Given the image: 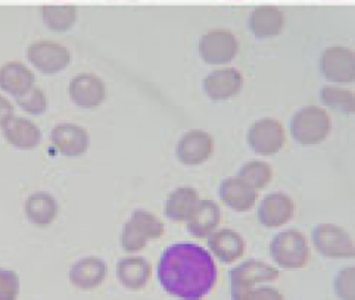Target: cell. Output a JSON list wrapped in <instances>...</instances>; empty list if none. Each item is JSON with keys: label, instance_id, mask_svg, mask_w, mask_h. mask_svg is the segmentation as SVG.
<instances>
[{"label": "cell", "instance_id": "1", "mask_svg": "<svg viewBox=\"0 0 355 300\" xmlns=\"http://www.w3.org/2000/svg\"><path fill=\"white\" fill-rule=\"evenodd\" d=\"M215 262L207 250L194 243H175L166 248L157 265V278L170 295L200 299L217 281Z\"/></svg>", "mask_w": 355, "mask_h": 300}, {"label": "cell", "instance_id": "2", "mask_svg": "<svg viewBox=\"0 0 355 300\" xmlns=\"http://www.w3.org/2000/svg\"><path fill=\"white\" fill-rule=\"evenodd\" d=\"M165 233V225L153 212L144 210L132 212L120 235L122 249L128 253L141 251L149 240L159 239Z\"/></svg>", "mask_w": 355, "mask_h": 300}, {"label": "cell", "instance_id": "3", "mask_svg": "<svg viewBox=\"0 0 355 300\" xmlns=\"http://www.w3.org/2000/svg\"><path fill=\"white\" fill-rule=\"evenodd\" d=\"M331 128L329 115L315 106H305L293 115L290 131L300 145H315L327 138Z\"/></svg>", "mask_w": 355, "mask_h": 300}, {"label": "cell", "instance_id": "4", "mask_svg": "<svg viewBox=\"0 0 355 300\" xmlns=\"http://www.w3.org/2000/svg\"><path fill=\"white\" fill-rule=\"evenodd\" d=\"M270 254L282 268L299 269L309 262L311 249L302 233L288 229L273 238L270 244Z\"/></svg>", "mask_w": 355, "mask_h": 300}, {"label": "cell", "instance_id": "5", "mask_svg": "<svg viewBox=\"0 0 355 300\" xmlns=\"http://www.w3.org/2000/svg\"><path fill=\"white\" fill-rule=\"evenodd\" d=\"M26 58L39 72L44 75H55L68 68L72 60L69 48L51 40L32 42L26 48Z\"/></svg>", "mask_w": 355, "mask_h": 300}, {"label": "cell", "instance_id": "6", "mask_svg": "<svg viewBox=\"0 0 355 300\" xmlns=\"http://www.w3.org/2000/svg\"><path fill=\"white\" fill-rule=\"evenodd\" d=\"M238 39L227 29H211L201 35L198 52L201 60L209 65H225L232 62L239 52Z\"/></svg>", "mask_w": 355, "mask_h": 300}, {"label": "cell", "instance_id": "7", "mask_svg": "<svg viewBox=\"0 0 355 300\" xmlns=\"http://www.w3.org/2000/svg\"><path fill=\"white\" fill-rule=\"evenodd\" d=\"M279 277V271L261 260H249L230 269L228 272L232 299H239L241 294L254 285L274 281Z\"/></svg>", "mask_w": 355, "mask_h": 300}, {"label": "cell", "instance_id": "8", "mask_svg": "<svg viewBox=\"0 0 355 300\" xmlns=\"http://www.w3.org/2000/svg\"><path fill=\"white\" fill-rule=\"evenodd\" d=\"M68 94L78 108L95 110L107 100V83L94 73H78L70 81Z\"/></svg>", "mask_w": 355, "mask_h": 300}, {"label": "cell", "instance_id": "9", "mask_svg": "<svg viewBox=\"0 0 355 300\" xmlns=\"http://www.w3.org/2000/svg\"><path fill=\"white\" fill-rule=\"evenodd\" d=\"M320 70L328 81L352 83L355 79V56L346 46L326 47L320 58Z\"/></svg>", "mask_w": 355, "mask_h": 300}, {"label": "cell", "instance_id": "10", "mask_svg": "<svg viewBox=\"0 0 355 300\" xmlns=\"http://www.w3.org/2000/svg\"><path fill=\"white\" fill-rule=\"evenodd\" d=\"M315 249L326 258H350L354 256V246L350 235L334 224H319L311 231Z\"/></svg>", "mask_w": 355, "mask_h": 300}, {"label": "cell", "instance_id": "11", "mask_svg": "<svg viewBox=\"0 0 355 300\" xmlns=\"http://www.w3.org/2000/svg\"><path fill=\"white\" fill-rule=\"evenodd\" d=\"M247 142L253 152L259 156H273L286 143V131L279 121L263 118L255 121L247 133Z\"/></svg>", "mask_w": 355, "mask_h": 300}, {"label": "cell", "instance_id": "12", "mask_svg": "<svg viewBox=\"0 0 355 300\" xmlns=\"http://www.w3.org/2000/svg\"><path fill=\"white\" fill-rule=\"evenodd\" d=\"M51 141L59 153L66 158H80L88 151L90 137L85 127L76 123H59L53 127Z\"/></svg>", "mask_w": 355, "mask_h": 300}, {"label": "cell", "instance_id": "13", "mask_svg": "<svg viewBox=\"0 0 355 300\" xmlns=\"http://www.w3.org/2000/svg\"><path fill=\"white\" fill-rule=\"evenodd\" d=\"M244 77L234 68H222L211 71L202 81V89L213 101H225L240 93Z\"/></svg>", "mask_w": 355, "mask_h": 300}, {"label": "cell", "instance_id": "14", "mask_svg": "<svg viewBox=\"0 0 355 300\" xmlns=\"http://www.w3.org/2000/svg\"><path fill=\"white\" fill-rule=\"evenodd\" d=\"M213 152V139L209 133L193 129L184 133L176 146L178 160L187 166H196L209 160Z\"/></svg>", "mask_w": 355, "mask_h": 300}, {"label": "cell", "instance_id": "15", "mask_svg": "<svg viewBox=\"0 0 355 300\" xmlns=\"http://www.w3.org/2000/svg\"><path fill=\"white\" fill-rule=\"evenodd\" d=\"M107 274V266L103 258L97 256H86L72 265L69 270V281L76 289H96L105 281Z\"/></svg>", "mask_w": 355, "mask_h": 300}, {"label": "cell", "instance_id": "16", "mask_svg": "<svg viewBox=\"0 0 355 300\" xmlns=\"http://www.w3.org/2000/svg\"><path fill=\"white\" fill-rule=\"evenodd\" d=\"M292 198L282 192L268 194L259 206L257 218L266 227H279L288 223L294 215Z\"/></svg>", "mask_w": 355, "mask_h": 300}, {"label": "cell", "instance_id": "17", "mask_svg": "<svg viewBox=\"0 0 355 300\" xmlns=\"http://www.w3.org/2000/svg\"><path fill=\"white\" fill-rule=\"evenodd\" d=\"M36 81V75L30 67L20 60H10L0 66V90L19 97L32 89Z\"/></svg>", "mask_w": 355, "mask_h": 300}, {"label": "cell", "instance_id": "18", "mask_svg": "<svg viewBox=\"0 0 355 300\" xmlns=\"http://www.w3.org/2000/svg\"><path fill=\"white\" fill-rule=\"evenodd\" d=\"M284 14L275 6H257L249 15L248 27L259 39H269L282 33L284 26Z\"/></svg>", "mask_w": 355, "mask_h": 300}, {"label": "cell", "instance_id": "19", "mask_svg": "<svg viewBox=\"0 0 355 300\" xmlns=\"http://www.w3.org/2000/svg\"><path fill=\"white\" fill-rule=\"evenodd\" d=\"M116 274L118 281L126 289L139 291L148 283L153 274V267L143 256H126L117 262Z\"/></svg>", "mask_w": 355, "mask_h": 300}, {"label": "cell", "instance_id": "20", "mask_svg": "<svg viewBox=\"0 0 355 300\" xmlns=\"http://www.w3.org/2000/svg\"><path fill=\"white\" fill-rule=\"evenodd\" d=\"M220 199L236 212H247L254 206L259 192L240 177L224 179L219 188Z\"/></svg>", "mask_w": 355, "mask_h": 300}, {"label": "cell", "instance_id": "21", "mask_svg": "<svg viewBox=\"0 0 355 300\" xmlns=\"http://www.w3.org/2000/svg\"><path fill=\"white\" fill-rule=\"evenodd\" d=\"M8 143L20 150H32L38 147L42 133L36 123L24 117L14 116L3 127Z\"/></svg>", "mask_w": 355, "mask_h": 300}, {"label": "cell", "instance_id": "22", "mask_svg": "<svg viewBox=\"0 0 355 300\" xmlns=\"http://www.w3.org/2000/svg\"><path fill=\"white\" fill-rule=\"evenodd\" d=\"M59 212L57 199L47 192H34L24 203L26 218L35 226H49L55 222Z\"/></svg>", "mask_w": 355, "mask_h": 300}, {"label": "cell", "instance_id": "23", "mask_svg": "<svg viewBox=\"0 0 355 300\" xmlns=\"http://www.w3.org/2000/svg\"><path fill=\"white\" fill-rule=\"evenodd\" d=\"M207 245L216 258L224 264H232L244 256V240L232 229L223 228L211 233L207 239Z\"/></svg>", "mask_w": 355, "mask_h": 300}, {"label": "cell", "instance_id": "24", "mask_svg": "<svg viewBox=\"0 0 355 300\" xmlns=\"http://www.w3.org/2000/svg\"><path fill=\"white\" fill-rule=\"evenodd\" d=\"M38 12L45 26L55 33H68L78 20V8L74 4H44L39 6Z\"/></svg>", "mask_w": 355, "mask_h": 300}, {"label": "cell", "instance_id": "25", "mask_svg": "<svg viewBox=\"0 0 355 300\" xmlns=\"http://www.w3.org/2000/svg\"><path fill=\"white\" fill-rule=\"evenodd\" d=\"M221 210L216 202L203 199L197 204L194 214L188 220V231L198 239L207 237L219 225Z\"/></svg>", "mask_w": 355, "mask_h": 300}, {"label": "cell", "instance_id": "26", "mask_svg": "<svg viewBox=\"0 0 355 300\" xmlns=\"http://www.w3.org/2000/svg\"><path fill=\"white\" fill-rule=\"evenodd\" d=\"M198 200L196 190L190 187L178 188L168 197L166 216L172 221L189 220L196 210Z\"/></svg>", "mask_w": 355, "mask_h": 300}, {"label": "cell", "instance_id": "27", "mask_svg": "<svg viewBox=\"0 0 355 300\" xmlns=\"http://www.w3.org/2000/svg\"><path fill=\"white\" fill-rule=\"evenodd\" d=\"M320 99L324 106L334 112L353 114L355 110L354 94L349 90L334 85H325L320 92Z\"/></svg>", "mask_w": 355, "mask_h": 300}, {"label": "cell", "instance_id": "28", "mask_svg": "<svg viewBox=\"0 0 355 300\" xmlns=\"http://www.w3.org/2000/svg\"><path fill=\"white\" fill-rule=\"evenodd\" d=\"M271 166L261 160H251L243 165L238 173V177L246 181L255 190H263L269 185L272 179Z\"/></svg>", "mask_w": 355, "mask_h": 300}, {"label": "cell", "instance_id": "29", "mask_svg": "<svg viewBox=\"0 0 355 300\" xmlns=\"http://www.w3.org/2000/svg\"><path fill=\"white\" fill-rule=\"evenodd\" d=\"M16 103L26 114L32 116H40L45 114L49 108V99L46 94L40 87L34 85L26 93L16 97Z\"/></svg>", "mask_w": 355, "mask_h": 300}, {"label": "cell", "instance_id": "30", "mask_svg": "<svg viewBox=\"0 0 355 300\" xmlns=\"http://www.w3.org/2000/svg\"><path fill=\"white\" fill-rule=\"evenodd\" d=\"M334 292L342 299H355V269L353 267L338 271L334 277Z\"/></svg>", "mask_w": 355, "mask_h": 300}, {"label": "cell", "instance_id": "31", "mask_svg": "<svg viewBox=\"0 0 355 300\" xmlns=\"http://www.w3.org/2000/svg\"><path fill=\"white\" fill-rule=\"evenodd\" d=\"M20 290L19 275L15 271L0 267V300H14Z\"/></svg>", "mask_w": 355, "mask_h": 300}, {"label": "cell", "instance_id": "32", "mask_svg": "<svg viewBox=\"0 0 355 300\" xmlns=\"http://www.w3.org/2000/svg\"><path fill=\"white\" fill-rule=\"evenodd\" d=\"M282 295L278 290L271 287H261L255 290L251 288L243 292L239 299H282Z\"/></svg>", "mask_w": 355, "mask_h": 300}, {"label": "cell", "instance_id": "33", "mask_svg": "<svg viewBox=\"0 0 355 300\" xmlns=\"http://www.w3.org/2000/svg\"><path fill=\"white\" fill-rule=\"evenodd\" d=\"M15 116V108L7 97L0 94V127L5 126Z\"/></svg>", "mask_w": 355, "mask_h": 300}]
</instances>
